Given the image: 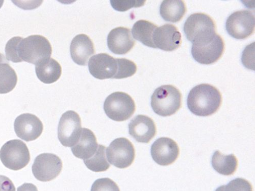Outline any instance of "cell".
I'll return each mask as SVG.
<instances>
[{
  "mask_svg": "<svg viewBox=\"0 0 255 191\" xmlns=\"http://www.w3.org/2000/svg\"><path fill=\"white\" fill-rule=\"evenodd\" d=\"M135 44V41L128 28L122 27L115 28L108 35V47L115 54H126L133 49Z\"/></svg>",
  "mask_w": 255,
  "mask_h": 191,
  "instance_id": "17",
  "label": "cell"
},
{
  "mask_svg": "<svg viewBox=\"0 0 255 191\" xmlns=\"http://www.w3.org/2000/svg\"><path fill=\"white\" fill-rule=\"evenodd\" d=\"M91 191H120L118 185L109 178L96 180L92 185Z\"/></svg>",
  "mask_w": 255,
  "mask_h": 191,
  "instance_id": "29",
  "label": "cell"
},
{
  "mask_svg": "<svg viewBox=\"0 0 255 191\" xmlns=\"http://www.w3.org/2000/svg\"><path fill=\"white\" fill-rule=\"evenodd\" d=\"M151 154L157 164L161 166H168L174 163L178 159L179 148L173 139L161 137L152 144Z\"/></svg>",
  "mask_w": 255,
  "mask_h": 191,
  "instance_id": "14",
  "label": "cell"
},
{
  "mask_svg": "<svg viewBox=\"0 0 255 191\" xmlns=\"http://www.w3.org/2000/svg\"><path fill=\"white\" fill-rule=\"evenodd\" d=\"M129 133L137 142L148 143L155 137L157 130L153 120L143 115H138L130 122Z\"/></svg>",
  "mask_w": 255,
  "mask_h": 191,
  "instance_id": "16",
  "label": "cell"
},
{
  "mask_svg": "<svg viewBox=\"0 0 255 191\" xmlns=\"http://www.w3.org/2000/svg\"><path fill=\"white\" fill-rule=\"evenodd\" d=\"M60 158L53 154L44 153L38 155L32 165V173L37 180L47 182L56 179L62 169Z\"/></svg>",
  "mask_w": 255,
  "mask_h": 191,
  "instance_id": "10",
  "label": "cell"
},
{
  "mask_svg": "<svg viewBox=\"0 0 255 191\" xmlns=\"http://www.w3.org/2000/svg\"><path fill=\"white\" fill-rule=\"evenodd\" d=\"M225 44L221 36L216 34L210 39L193 45L191 54L202 65H209L218 61L223 54Z\"/></svg>",
  "mask_w": 255,
  "mask_h": 191,
  "instance_id": "7",
  "label": "cell"
},
{
  "mask_svg": "<svg viewBox=\"0 0 255 191\" xmlns=\"http://www.w3.org/2000/svg\"><path fill=\"white\" fill-rule=\"evenodd\" d=\"M184 31L187 39L193 44L209 40L217 34L214 19L203 13L190 15L184 24Z\"/></svg>",
  "mask_w": 255,
  "mask_h": 191,
  "instance_id": "4",
  "label": "cell"
},
{
  "mask_svg": "<svg viewBox=\"0 0 255 191\" xmlns=\"http://www.w3.org/2000/svg\"><path fill=\"white\" fill-rule=\"evenodd\" d=\"M212 167L219 174L229 176L235 173L238 167V160L234 154L224 155L217 151L211 160Z\"/></svg>",
  "mask_w": 255,
  "mask_h": 191,
  "instance_id": "22",
  "label": "cell"
},
{
  "mask_svg": "<svg viewBox=\"0 0 255 191\" xmlns=\"http://www.w3.org/2000/svg\"><path fill=\"white\" fill-rule=\"evenodd\" d=\"M153 41L156 48L172 52L180 46L182 36L176 26L172 24H165L157 27L155 30Z\"/></svg>",
  "mask_w": 255,
  "mask_h": 191,
  "instance_id": "15",
  "label": "cell"
},
{
  "mask_svg": "<svg viewBox=\"0 0 255 191\" xmlns=\"http://www.w3.org/2000/svg\"><path fill=\"white\" fill-rule=\"evenodd\" d=\"M18 56L22 61L35 66L51 58L52 48L49 41L43 36L33 35L20 41Z\"/></svg>",
  "mask_w": 255,
  "mask_h": 191,
  "instance_id": "2",
  "label": "cell"
},
{
  "mask_svg": "<svg viewBox=\"0 0 255 191\" xmlns=\"http://www.w3.org/2000/svg\"><path fill=\"white\" fill-rule=\"evenodd\" d=\"M17 82V75L9 64H0V94H6L12 91Z\"/></svg>",
  "mask_w": 255,
  "mask_h": 191,
  "instance_id": "24",
  "label": "cell"
},
{
  "mask_svg": "<svg viewBox=\"0 0 255 191\" xmlns=\"http://www.w3.org/2000/svg\"><path fill=\"white\" fill-rule=\"evenodd\" d=\"M186 12L185 4L181 0H165L160 7V14L162 18L172 23L179 22Z\"/></svg>",
  "mask_w": 255,
  "mask_h": 191,
  "instance_id": "21",
  "label": "cell"
},
{
  "mask_svg": "<svg viewBox=\"0 0 255 191\" xmlns=\"http://www.w3.org/2000/svg\"><path fill=\"white\" fill-rule=\"evenodd\" d=\"M35 72L38 79L45 84H52L60 78L62 69L60 64L55 59L50 58L35 66Z\"/></svg>",
  "mask_w": 255,
  "mask_h": 191,
  "instance_id": "20",
  "label": "cell"
},
{
  "mask_svg": "<svg viewBox=\"0 0 255 191\" xmlns=\"http://www.w3.org/2000/svg\"><path fill=\"white\" fill-rule=\"evenodd\" d=\"M23 38L17 36L11 38L7 42L5 47V53L7 60L13 63L23 62L18 56V48L20 42Z\"/></svg>",
  "mask_w": 255,
  "mask_h": 191,
  "instance_id": "28",
  "label": "cell"
},
{
  "mask_svg": "<svg viewBox=\"0 0 255 191\" xmlns=\"http://www.w3.org/2000/svg\"><path fill=\"white\" fill-rule=\"evenodd\" d=\"M110 163L120 169L130 166L135 157V148L132 143L126 138L114 140L106 152Z\"/></svg>",
  "mask_w": 255,
  "mask_h": 191,
  "instance_id": "8",
  "label": "cell"
},
{
  "mask_svg": "<svg viewBox=\"0 0 255 191\" xmlns=\"http://www.w3.org/2000/svg\"><path fill=\"white\" fill-rule=\"evenodd\" d=\"M71 57L78 65L86 66L89 58L95 53L93 42L86 34L76 36L70 46Z\"/></svg>",
  "mask_w": 255,
  "mask_h": 191,
  "instance_id": "18",
  "label": "cell"
},
{
  "mask_svg": "<svg viewBox=\"0 0 255 191\" xmlns=\"http://www.w3.org/2000/svg\"><path fill=\"white\" fill-rule=\"evenodd\" d=\"M255 15L249 10L238 11L227 18L226 29L228 34L237 39H245L254 32Z\"/></svg>",
  "mask_w": 255,
  "mask_h": 191,
  "instance_id": "9",
  "label": "cell"
},
{
  "mask_svg": "<svg viewBox=\"0 0 255 191\" xmlns=\"http://www.w3.org/2000/svg\"><path fill=\"white\" fill-rule=\"evenodd\" d=\"M1 63H8L9 61L7 60L5 56L1 53H0V64Z\"/></svg>",
  "mask_w": 255,
  "mask_h": 191,
  "instance_id": "33",
  "label": "cell"
},
{
  "mask_svg": "<svg viewBox=\"0 0 255 191\" xmlns=\"http://www.w3.org/2000/svg\"><path fill=\"white\" fill-rule=\"evenodd\" d=\"M151 105L157 115L166 117L175 114L182 105V95L176 88L171 85L157 88L152 97Z\"/></svg>",
  "mask_w": 255,
  "mask_h": 191,
  "instance_id": "3",
  "label": "cell"
},
{
  "mask_svg": "<svg viewBox=\"0 0 255 191\" xmlns=\"http://www.w3.org/2000/svg\"><path fill=\"white\" fill-rule=\"evenodd\" d=\"M104 110L106 115L116 121H124L130 119L136 110L133 98L126 93L116 92L105 100Z\"/></svg>",
  "mask_w": 255,
  "mask_h": 191,
  "instance_id": "5",
  "label": "cell"
},
{
  "mask_svg": "<svg viewBox=\"0 0 255 191\" xmlns=\"http://www.w3.org/2000/svg\"><path fill=\"white\" fill-rule=\"evenodd\" d=\"M119 65L118 72L116 79H122L133 76L137 71L136 64L125 58H117Z\"/></svg>",
  "mask_w": 255,
  "mask_h": 191,
  "instance_id": "26",
  "label": "cell"
},
{
  "mask_svg": "<svg viewBox=\"0 0 255 191\" xmlns=\"http://www.w3.org/2000/svg\"><path fill=\"white\" fill-rule=\"evenodd\" d=\"M222 102L220 92L214 86L202 84L191 90L187 99L190 111L199 116H208L220 109Z\"/></svg>",
  "mask_w": 255,
  "mask_h": 191,
  "instance_id": "1",
  "label": "cell"
},
{
  "mask_svg": "<svg viewBox=\"0 0 255 191\" xmlns=\"http://www.w3.org/2000/svg\"><path fill=\"white\" fill-rule=\"evenodd\" d=\"M14 129L18 137L30 142L40 137L43 132L44 126L36 116L25 113L16 117L14 122Z\"/></svg>",
  "mask_w": 255,
  "mask_h": 191,
  "instance_id": "12",
  "label": "cell"
},
{
  "mask_svg": "<svg viewBox=\"0 0 255 191\" xmlns=\"http://www.w3.org/2000/svg\"><path fill=\"white\" fill-rule=\"evenodd\" d=\"M4 2V1H0V8H1V7L2 6Z\"/></svg>",
  "mask_w": 255,
  "mask_h": 191,
  "instance_id": "34",
  "label": "cell"
},
{
  "mask_svg": "<svg viewBox=\"0 0 255 191\" xmlns=\"http://www.w3.org/2000/svg\"><path fill=\"white\" fill-rule=\"evenodd\" d=\"M215 191H253V187L247 180L237 178L232 180L227 185L219 187Z\"/></svg>",
  "mask_w": 255,
  "mask_h": 191,
  "instance_id": "27",
  "label": "cell"
},
{
  "mask_svg": "<svg viewBox=\"0 0 255 191\" xmlns=\"http://www.w3.org/2000/svg\"><path fill=\"white\" fill-rule=\"evenodd\" d=\"M0 191H15L13 183L7 177L0 175Z\"/></svg>",
  "mask_w": 255,
  "mask_h": 191,
  "instance_id": "31",
  "label": "cell"
},
{
  "mask_svg": "<svg viewBox=\"0 0 255 191\" xmlns=\"http://www.w3.org/2000/svg\"><path fill=\"white\" fill-rule=\"evenodd\" d=\"M17 191H38L37 187L31 183H25L17 189Z\"/></svg>",
  "mask_w": 255,
  "mask_h": 191,
  "instance_id": "32",
  "label": "cell"
},
{
  "mask_svg": "<svg viewBox=\"0 0 255 191\" xmlns=\"http://www.w3.org/2000/svg\"><path fill=\"white\" fill-rule=\"evenodd\" d=\"M0 159L3 164L12 171L25 168L30 161V155L26 144L19 140L7 142L0 150Z\"/></svg>",
  "mask_w": 255,
  "mask_h": 191,
  "instance_id": "6",
  "label": "cell"
},
{
  "mask_svg": "<svg viewBox=\"0 0 255 191\" xmlns=\"http://www.w3.org/2000/svg\"><path fill=\"white\" fill-rule=\"evenodd\" d=\"M88 66L91 74L99 80L115 79L119 69L117 58L105 53L93 56Z\"/></svg>",
  "mask_w": 255,
  "mask_h": 191,
  "instance_id": "13",
  "label": "cell"
},
{
  "mask_svg": "<svg viewBox=\"0 0 255 191\" xmlns=\"http://www.w3.org/2000/svg\"><path fill=\"white\" fill-rule=\"evenodd\" d=\"M81 131V120L78 113L68 111L62 115L58 124V138L63 146H73L79 140Z\"/></svg>",
  "mask_w": 255,
  "mask_h": 191,
  "instance_id": "11",
  "label": "cell"
},
{
  "mask_svg": "<svg viewBox=\"0 0 255 191\" xmlns=\"http://www.w3.org/2000/svg\"><path fill=\"white\" fill-rule=\"evenodd\" d=\"M83 161L90 171L95 173L106 172L111 166L106 158V147L100 144L98 145L95 154L90 159Z\"/></svg>",
  "mask_w": 255,
  "mask_h": 191,
  "instance_id": "25",
  "label": "cell"
},
{
  "mask_svg": "<svg viewBox=\"0 0 255 191\" xmlns=\"http://www.w3.org/2000/svg\"><path fill=\"white\" fill-rule=\"evenodd\" d=\"M97 138L90 129H82L77 142L71 147L72 152L76 158L85 160L91 158L98 147Z\"/></svg>",
  "mask_w": 255,
  "mask_h": 191,
  "instance_id": "19",
  "label": "cell"
},
{
  "mask_svg": "<svg viewBox=\"0 0 255 191\" xmlns=\"http://www.w3.org/2000/svg\"><path fill=\"white\" fill-rule=\"evenodd\" d=\"M158 27L145 20H139L133 25L132 33L134 38L145 46L156 48L153 41V35Z\"/></svg>",
  "mask_w": 255,
  "mask_h": 191,
  "instance_id": "23",
  "label": "cell"
},
{
  "mask_svg": "<svg viewBox=\"0 0 255 191\" xmlns=\"http://www.w3.org/2000/svg\"><path fill=\"white\" fill-rule=\"evenodd\" d=\"M145 1H111L112 7L117 11L124 12L135 7H139L144 5Z\"/></svg>",
  "mask_w": 255,
  "mask_h": 191,
  "instance_id": "30",
  "label": "cell"
}]
</instances>
